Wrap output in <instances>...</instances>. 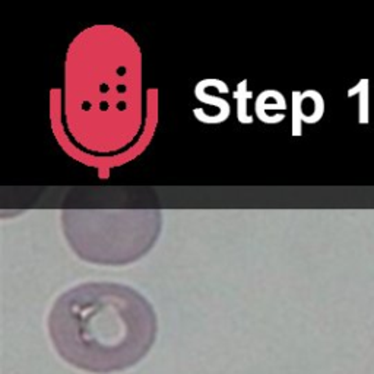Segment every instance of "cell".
Here are the masks:
<instances>
[{
    "label": "cell",
    "mask_w": 374,
    "mask_h": 374,
    "mask_svg": "<svg viewBox=\"0 0 374 374\" xmlns=\"http://www.w3.org/2000/svg\"><path fill=\"white\" fill-rule=\"evenodd\" d=\"M56 138L75 160L116 167L141 154L156 124V95L143 89L142 53L130 34L94 25L66 53L63 86L53 91Z\"/></svg>",
    "instance_id": "obj_1"
},
{
    "label": "cell",
    "mask_w": 374,
    "mask_h": 374,
    "mask_svg": "<svg viewBox=\"0 0 374 374\" xmlns=\"http://www.w3.org/2000/svg\"><path fill=\"white\" fill-rule=\"evenodd\" d=\"M156 316L138 291L97 282L65 292L49 316V334L59 357L95 374L124 371L150 353Z\"/></svg>",
    "instance_id": "obj_2"
}]
</instances>
